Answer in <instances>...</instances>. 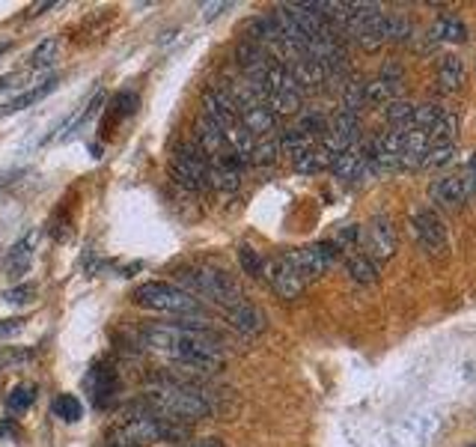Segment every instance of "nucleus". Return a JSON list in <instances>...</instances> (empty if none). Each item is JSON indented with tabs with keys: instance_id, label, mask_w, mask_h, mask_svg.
Segmentation results:
<instances>
[{
	"instance_id": "obj_1",
	"label": "nucleus",
	"mask_w": 476,
	"mask_h": 447,
	"mask_svg": "<svg viewBox=\"0 0 476 447\" xmlns=\"http://www.w3.org/2000/svg\"><path fill=\"white\" fill-rule=\"evenodd\" d=\"M146 349L170 358L176 367H188L197 373H218L226 352L223 343L209 328H185V326H146L140 331Z\"/></svg>"
},
{
	"instance_id": "obj_2",
	"label": "nucleus",
	"mask_w": 476,
	"mask_h": 447,
	"mask_svg": "<svg viewBox=\"0 0 476 447\" xmlns=\"http://www.w3.org/2000/svg\"><path fill=\"white\" fill-rule=\"evenodd\" d=\"M143 402L155 411V415L179 421V423H185V427L212 415V402L197 385L179 382V379H167V376L152 379V382L146 385Z\"/></svg>"
},
{
	"instance_id": "obj_3",
	"label": "nucleus",
	"mask_w": 476,
	"mask_h": 447,
	"mask_svg": "<svg viewBox=\"0 0 476 447\" xmlns=\"http://www.w3.org/2000/svg\"><path fill=\"white\" fill-rule=\"evenodd\" d=\"M176 286H182L185 293H191L194 298H206L212 305H218L223 310H230L235 305H242L244 293L242 286L226 272L214 265H185L176 272Z\"/></svg>"
},
{
	"instance_id": "obj_4",
	"label": "nucleus",
	"mask_w": 476,
	"mask_h": 447,
	"mask_svg": "<svg viewBox=\"0 0 476 447\" xmlns=\"http://www.w3.org/2000/svg\"><path fill=\"white\" fill-rule=\"evenodd\" d=\"M131 301L143 310H152V313H170V317H200L202 305L200 301L185 293L182 286L170 284V281H150V284H140L134 289Z\"/></svg>"
},
{
	"instance_id": "obj_5",
	"label": "nucleus",
	"mask_w": 476,
	"mask_h": 447,
	"mask_svg": "<svg viewBox=\"0 0 476 447\" xmlns=\"http://www.w3.org/2000/svg\"><path fill=\"white\" fill-rule=\"evenodd\" d=\"M170 179H173L179 188H185V192H194V194L206 192L209 188V159L191 140L179 143L173 155H170Z\"/></svg>"
},
{
	"instance_id": "obj_6",
	"label": "nucleus",
	"mask_w": 476,
	"mask_h": 447,
	"mask_svg": "<svg viewBox=\"0 0 476 447\" xmlns=\"http://www.w3.org/2000/svg\"><path fill=\"white\" fill-rule=\"evenodd\" d=\"M283 256H286L295 265V272H298L304 277V284H307V281H319L322 275L331 272L334 263L339 260V251L334 242H316V244H307V248H295Z\"/></svg>"
},
{
	"instance_id": "obj_7",
	"label": "nucleus",
	"mask_w": 476,
	"mask_h": 447,
	"mask_svg": "<svg viewBox=\"0 0 476 447\" xmlns=\"http://www.w3.org/2000/svg\"><path fill=\"white\" fill-rule=\"evenodd\" d=\"M360 244H364L367 256L376 265L388 263L396 254V227H393L390 215H372L364 227V239H360Z\"/></svg>"
},
{
	"instance_id": "obj_8",
	"label": "nucleus",
	"mask_w": 476,
	"mask_h": 447,
	"mask_svg": "<svg viewBox=\"0 0 476 447\" xmlns=\"http://www.w3.org/2000/svg\"><path fill=\"white\" fill-rule=\"evenodd\" d=\"M242 179H244V159L235 155L230 147L214 155V159H209V188H214V192L233 194L242 188Z\"/></svg>"
},
{
	"instance_id": "obj_9",
	"label": "nucleus",
	"mask_w": 476,
	"mask_h": 447,
	"mask_svg": "<svg viewBox=\"0 0 476 447\" xmlns=\"http://www.w3.org/2000/svg\"><path fill=\"white\" fill-rule=\"evenodd\" d=\"M202 117H209L214 126L223 131V138L242 126V120H238L235 99H233V93L226 87H209L206 93H202Z\"/></svg>"
},
{
	"instance_id": "obj_10",
	"label": "nucleus",
	"mask_w": 476,
	"mask_h": 447,
	"mask_svg": "<svg viewBox=\"0 0 476 447\" xmlns=\"http://www.w3.org/2000/svg\"><path fill=\"white\" fill-rule=\"evenodd\" d=\"M411 230H414L417 244H420L426 254L440 256L447 251V224H444V218L438 215V212L420 209L411 221Z\"/></svg>"
},
{
	"instance_id": "obj_11",
	"label": "nucleus",
	"mask_w": 476,
	"mask_h": 447,
	"mask_svg": "<svg viewBox=\"0 0 476 447\" xmlns=\"http://www.w3.org/2000/svg\"><path fill=\"white\" fill-rule=\"evenodd\" d=\"M263 277L268 281V286L274 289L280 298H286V301L301 298L304 286H307V284H304V277L295 272V265L286 260V256H274V260H265Z\"/></svg>"
},
{
	"instance_id": "obj_12",
	"label": "nucleus",
	"mask_w": 476,
	"mask_h": 447,
	"mask_svg": "<svg viewBox=\"0 0 476 447\" xmlns=\"http://www.w3.org/2000/svg\"><path fill=\"white\" fill-rule=\"evenodd\" d=\"M84 388H87V394H89V400H93L96 409H108L119 394V376H117V370H113V364L96 361L87 370Z\"/></svg>"
},
{
	"instance_id": "obj_13",
	"label": "nucleus",
	"mask_w": 476,
	"mask_h": 447,
	"mask_svg": "<svg viewBox=\"0 0 476 447\" xmlns=\"http://www.w3.org/2000/svg\"><path fill=\"white\" fill-rule=\"evenodd\" d=\"M402 81H405V75H402L399 66L388 63L381 69V75L376 78V81L367 84V102H376V105L396 102V99H399V93H402Z\"/></svg>"
},
{
	"instance_id": "obj_14",
	"label": "nucleus",
	"mask_w": 476,
	"mask_h": 447,
	"mask_svg": "<svg viewBox=\"0 0 476 447\" xmlns=\"http://www.w3.org/2000/svg\"><path fill=\"white\" fill-rule=\"evenodd\" d=\"M331 171L343 179V182H364L367 176H372V167L367 161V155H364V147H351L346 152H339L334 155V161H331Z\"/></svg>"
},
{
	"instance_id": "obj_15",
	"label": "nucleus",
	"mask_w": 476,
	"mask_h": 447,
	"mask_svg": "<svg viewBox=\"0 0 476 447\" xmlns=\"http://www.w3.org/2000/svg\"><path fill=\"white\" fill-rule=\"evenodd\" d=\"M36 244H39V230H30L13 244V248H9L6 260H4V268H6L9 277H21L27 272L33 256H36Z\"/></svg>"
},
{
	"instance_id": "obj_16",
	"label": "nucleus",
	"mask_w": 476,
	"mask_h": 447,
	"mask_svg": "<svg viewBox=\"0 0 476 447\" xmlns=\"http://www.w3.org/2000/svg\"><path fill=\"white\" fill-rule=\"evenodd\" d=\"M432 197L435 203H440L444 209H461L471 200L468 185H464L461 176H440L432 182Z\"/></svg>"
},
{
	"instance_id": "obj_17",
	"label": "nucleus",
	"mask_w": 476,
	"mask_h": 447,
	"mask_svg": "<svg viewBox=\"0 0 476 447\" xmlns=\"http://www.w3.org/2000/svg\"><path fill=\"white\" fill-rule=\"evenodd\" d=\"M194 147L206 155V159H214V155L218 152H223L226 150V138H223V131L214 126V122L209 120V117H197L194 120Z\"/></svg>"
},
{
	"instance_id": "obj_18",
	"label": "nucleus",
	"mask_w": 476,
	"mask_h": 447,
	"mask_svg": "<svg viewBox=\"0 0 476 447\" xmlns=\"http://www.w3.org/2000/svg\"><path fill=\"white\" fill-rule=\"evenodd\" d=\"M226 319H230V326L238 328L242 334H263L265 331V313L259 310L251 301H242V305H235L226 310Z\"/></svg>"
},
{
	"instance_id": "obj_19",
	"label": "nucleus",
	"mask_w": 476,
	"mask_h": 447,
	"mask_svg": "<svg viewBox=\"0 0 476 447\" xmlns=\"http://www.w3.org/2000/svg\"><path fill=\"white\" fill-rule=\"evenodd\" d=\"M57 89V78H48V81L45 84H39V87H33V89H27V93H21V96H16V99H9L6 105H0V117H9V114H18V110H27L30 105H36V102H42L45 96H51Z\"/></svg>"
},
{
	"instance_id": "obj_20",
	"label": "nucleus",
	"mask_w": 476,
	"mask_h": 447,
	"mask_svg": "<svg viewBox=\"0 0 476 447\" xmlns=\"http://www.w3.org/2000/svg\"><path fill=\"white\" fill-rule=\"evenodd\" d=\"M468 81V69H464L461 57H444L438 66V84L447 89V93H459Z\"/></svg>"
},
{
	"instance_id": "obj_21",
	"label": "nucleus",
	"mask_w": 476,
	"mask_h": 447,
	"mask_svg": "<svg viewBox=\"0 0 476 447\" xmlns=\"http://www.w3.org/2000/svg\"><path fill=\"white\" fill-rule=\"evenodd\" d=\"M331 161H334V159L322 150V143H319V147H316V143H313V147H310L307 152H301L298 159H292L295 171L304 173V176H316V173H322L325 167H331Z\"/></svg>"
},
{
	"instance_id": "obj_22",
	"label": "nucleus",
	"mask_w": 476,
	"mask_h": 447,
	"mask_svg": "<svg viewBox=\"0 0 476 447\" xmlns=\"http://www.w3.org/2000/svg\"><path fill=\"white\" fill-rule=\"evenodd\" d=\"M414 108L408 99H396V102L384 105V114H388V122H390V131H411L414 129Z\"/></svg>"
},
{
	"instance_id": "obj_23",
	"label": "nucleus",
	"mask_w": 476,
	"mask_h": 447,
	"mask_svg": "<svg viewBox=\"0 0 476 447\" xmlns=\"http://www.w3.org/2000/svg\"><path fill=\"white\" fill-rule=\"evenodd\" d=\"M346 272H348L351 281H357V284H376L378 281V265L372 263L367 254H348Z\"/></svg>"
},
{
	"instance_id": "obj_24",
	"label": "nucleus",
	"mask_w": 476,
	"mask_h": 447,
	"mask_svg": "<svg viewBox=\"0 0 476 447\" xmlns=\"http://www.w3.org/2000/svg\"><path fill=\"white\" fill-rule=\"evenodd\" d=\"M277 143H280V152H286V155H292V159H298L301 152H307L313 147V138H307V134L295 126V129H283Z\"/></svg>"
},
{
	"instance_id": "obj_25",
	"label": "nucleus",
	"mask_w": 476,
	"mask_h": 447,
	"mask_svg": "<svg viewBox=\"0 0 476 447\" xmlns=\"http://www.w3.org/2000/svg\"><path fill=\"white\" fill-rule=\"evenodd\" d=\"M456 152H459L456 143H429V150L423 155V164L420 167H429V171L447 167V164L456 161Z\"/></svg>"
},
{
	"instance_id": "obj_26",
	"label": "nucleus",
	"mask_w": 476,
	"mask_h": 447,
	"mask_svg": "<svg viewBox=\"0 0 476 447\" xmlns=\"http://www.w3.org/2000/svg\"><path fill=\"white\" fill-rule=\"evenodd\" d=\"M364 105H367V81H360V78H348V81L343 84V110L357 114Z\"/></svg>"
},
{
	"instance_id": "obj_27",
	"label": "nucleus",
	"mask_w": 476,
	"mask_h": 447,
	"mask_svg": "<svg viewBox=\"0 0 476 447\" xmlns=\"http://www.w3.org/2000/svg\"><path fill=\"white\" fill-rule=\"evenodd\" d=\"M36 385H16L13 390H9V397H6V411H13V415H25V411L33 406V400H36Z\"/></svg>"
},
{
	"instance_id": "obj_28",
	"label": "nucleus",
	"mask_w": 476,
	"mask_h": 447,
	"mask_svg": "<svg viewBox=\"0 0 476 447\" xmlns=\"http://www.w3.org/2000/svg\"><path fill=\"white\" fill-rule=\"evenodd\" d=\"M57 54H60V39H42L36 48H33L30 54V63H33V69H48V66L57 63Z\"/></svg>"
},
{
	"instance_id": "obj_29",
	"label": "nucleus",
	"mask_w": 476,
	"mask_h": 447,
	"mask_svg": "<svg viewBox=\"0 0 476 447\" xmlns=\"http://www.w3.org/2000/svg\"><path fill=\"white\" fill-rule=\"evenodd\" d=\"M432 36L440 39V42H464V39H468V27H464L459 18L444 16V18H440L438 25H435Z\"/></svg>"
},
{
	"instance_id": "obj_30",
	"label": "nucleus",
	"mask_w": 476,
	"mask_h": 447,
	"mask_svg": "<svg viewBox=\"0 0 476 447\" xmlns=\"http://www.w3.org/2000/svg\"><path fill=\"white\" fill-rule=\"evenodd\" d=\"M277 155H280V143L271 138H259L256 143H254V152H251V164H259V167H268V164H274L277 161Z\"/></svg>"
},
{
	"instance_id": "obj_31",
	"label": "nucleus",
	"mask_w": 476,
	"mask_h": 447,
	"mask_svg": "<svg viewBox=\"0 0 476 447\" xmlns=\"http://www.w3.org/2000/svg\"><path fill=\"white\" fill-rule=\"evenodd\" d=\"M54 415L60 418V421H66V423H75V421H81L84 406H81V402H78V397L63 394V397H57V400H54Z\"/></svg>"
},
{
	"instance_id": "obj_32",
	"label": "nucleus",
	"mask_w": 476,
	"mask_h": 447,
	"mask_svg": "<svg viewBox=\"0 0 476 447\" xmlns=\"http://www.w3.org/2000/svg\"><path fill=\"white\" fill-rule=\"evenodd\" d=\"M238 263H242L244 275H251V277H263L265 256L259 254L256 248H251V244H242V248H238Z\"/></svg>"
},
{
	"instance_id": "obj_33",
	"label": "nucleus",
	"mask_w": 476,
	"mask_h": 447,
	"mask_svg": "<svg viewBox=\"0 0 476 447\" xmlns=\"http://www.w3.org/2000/svg\"><path fill=\"white\" fill-rule=\"evenodd\" d=\"M298 129H301L304 134H307V138H316V134H322V138H325V131H327V117L322 114V110L310 108V110H304V114H301Z\"/></svg>"
},
{
	"instance_id": "obj_34",
	"label": "nucleus",
	"mask_w": 476,
	"mask_h": 447,
	"mask_svg": "<svg viewBox=\"0 0 476 447\" xmlns=\"http://www.w3.org/2000/svg\"><path fill=\"white\" fill-rule=\"evenodd\" d=\"M411 25L402 16H388V42H405L411 39Z\"/></svg>"
},
{
	"instance_id": "obj_35",
	"label": "nucleus",
	"mask_w": 476,
	"mask_h": 447,
	"mask_svg": "<svg viewBox=\"0 0 476 447\" xmlns=\"http://www.w3.org/2000/svg\"><path fill=\"white\" fill-rule=\"evenodd\" d=\"M134 110H138V96H134V93H119L117 99H113V117H117V120L131 117Z\"/></svg>"
},
{
	"instance_id": "obj_36",
	"label": "nucleus",
	"mask_w": 476,
	"mask_h": 447,
	"mask_svg": "<svg viewBox=\"0 0 476 447\" xmlns=\"http://www.w3.org/2000/svg\"><path fill=\"white\" fill-rule=\"evenodd\" d=\"M33 296H36V289H33L30 284L13 286V289H6V293H4V298L9 301V305H27V301H33Z\"/></svg>"
},
{
	"instance_id": "obj_37",
	"label": "nucleus",
	"mask_w": 476,
	"mask_h": 447,
	"mask_svg": "<svg viewBox=\"0 0 476 447\" xmlns=\"http://www.w3.org/2000/svg\"><path fill=\"white\" fill-rule=\"evenodd\" d=\"M21 328H25V319H0V340L16 338Z\"/></svg>"
},
{
	"instance_id": "obj_38",
	"label": "nucleus",
	"mask_w": 476,
	"mask_h": 447,
	"mask_svg": "<svg viewBox=\"0 0 476 447\" xmlns=\"http://www.w3.org/2000/svg\"><path fill=\"white\" fill-rule=\"evenodd\" d=\"M468 171H471V182H464V185H468V194H471V197H476V155L471 159Z\"/></svg>"
},
{
	"instance_id": "obj_39",
	"label": "nucleus",
	"mask_w": 476,
	"mask_h": 447,
	"mask_svg": "<svg viewBox=\"0 0 476 447\" xmlns=\"http://www.w3.org/2000/svg\"><path fill=\"white\" fill-rule=\"evenodd\" d=\"M226 6H230V4H209V6H202V18H206V21H212V18L218 16L221 9H226Z\"/></svg>"
},
{
	"instance_id": "obj_40",
	"label": "nucleus",
	"mask_w": 476,
	"mask_h": 447,
	"mask_svg": "<svg viewBox=\"0 0 476 447\" xmlns=\"http://www.w3.org/2000/svg\"><path fill=\"white\" fill-rule=\"evenodd\" d=\"M185 447H226L221 439H197V442H188Z\"/></svg>"
},
{
	"instance_id": "obj_41",
	"label": "nucleus",
	"mask_w": 476,
	"mask_h": 447,
	"mask_svg": "<svg viewBox=\"0 0 476 447\" xmlns=\"http://www.w3.org/2000/svg\"><path fill=\"white\" fill-rule=\"evenodd\" d=\"M13 435H16V423L0 421V439H13Z\"/></svg>"
},
{
	"instance_id": "obj_42",
	"label": "nucleus",
	"mask_w": 476,
	"mask_h": 447,
	"mask_svg": "<svg viewBox=\"0 0 476 447\" xmlns=\"http://www.w3.org/2000/svg\"><path fill=\"white\" fill-rule=\"evenodd\" d=\"M54 6H57V4H39V6H33V9H30V16H42L45 9H54Z\"/></svg>"
},
{
	"instance_id": "obj_43",
	"label": "nucleus",
	"mask_w": 476,
	"mask_h": 447,
	"mask_svg": "<svg viewBox=\"0 0 476 447\" xmlns=\"http://www.w3.org/2000/svg\"><path fill=\"white\" fill-rule=\"evenodd\" d=\"M6 48H9V45H6V42H4V45H0V54H4V51H6Z\"/></svg>"
}]
</instances>
